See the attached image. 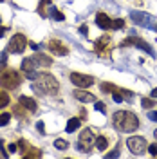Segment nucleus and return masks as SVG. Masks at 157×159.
<instances>
[{
    "label": "nucleus",
    "instance_id": "4be33fe9",
    "mask_svg": "<svg viewBox=\"0 0 157 159\" xmlns=\"http://www.w3.org/2000/svg\"><path fill=\"white\" fill-rule=\"evenodd\" d=\"M54 147H56L58 150H65L67 147H69V143H67L65 139H56V141H54Z\"/></svg>",
    "mask_w": 157,
    "mask_h": 159
},
{
    "label": "nucleus",
    "instance_id": "6ab92c4d",
    "mask_svg": "<svg viewBox=\"0 0 157 159\" xmlns=\"http://www.w3.org/2000/svg\"><path fill=\"white\" fill-rule=\"evenodd\" d=\"M107 145H108L107 138H103V136L96 138V143H94V147H96L98 150H105V148H107Z\"/></svg>",
    "mask_w": 157,
    "mask_h": 159
},
{
    "label": "nucleus",
    "instance_id": "58836bf2",
    "mask_svg": "<svg viewBox=\"0 0 157 159\" xmlns=\"http://www.w3.org/2000/svg\"><path fill=\"white\" fill-rule=\"evenodd\" d=\"M2 145H4V141H2V139H0V147H2Z\"/></svg>",
    "mask_w": 157,
    "mask_h": 159
},
{
    "label": "nucleus",
    "instance_id": "dca6fc26",
    "mask_svg": "<svg viewBox=\"0 0 157 159\" xmlns=\"http://www.w3.org/2000/svg\"><path fill=\"white\" fill-rule=\"evenodd\" d=\"M108 43H110V38L108 36H103V38H99L94 45H96V52L99 54H107V49H108Z\"/></svg>",
    "mask_w": 157,
    "mask_h": 159
},
{
    "label": "nucleus",
    "instance_id": "1a4fd4ad",
    "mask_svg": "<svg viewBox=\"0 0 157 159\" xmlns=\"http://www.w3.org/2000/svg\"><path fill=\"white\" fill-rule=\"evenodd\" d=\"M70 81L79 89H87L94 83V78H90L87 74H79V72H70Z\"/></svg>",
    "mask_w": 157,
    "mask_h": 159
},
{
    "label": "nucleus",
    "instance_id": "6e6552de",
    "mask_svg": "<svg viewBox=\"0 0 157 159\" xmlns=\"http://www.w3.org/2000/svg\"><path fill=\"white\" fill-rule=\"evenodd\" d=\"M18 150L22 152V156L25 159H38L42 157V150L34 148L33 145H29L27 141H24V139H20L18 141Z\"/></svg>",
    "mask_w": 157,
    "mask_h": 159
},
{
    "label": "nucleus",
    "instance_id": "f8f14e48",
    "mask_svg": "<svg viewBox=\"0 0 157 159\" xmlns=\"http://www.w3.org/2000/svg\"><path fill=\"white\" fill-rule=\"evenodd\" d=\"M74 98L79 99L81 103H94V101H96V96H94V94H90L87 90H81L79 87L74 90Z\"/></svg>",
    "mask_w": 157,
    "mask_h": 159
},
{
    "label": "nucleus",
    "instance_id": "ea45409f",
    "mask_svg": "<svg viewBox=\"0 0 157 159\" xmlns=\"http://www.w3.org/2000/svg\"><path fill=\"white\" fill-rule=\"evenodd\" d=\"M0 2H4V0H0Z\"/></svg>",
    "mask_w": 157,
    "mask_h": 159
},
{
    "label": "nucleus",
    "instance_id": "c9c22d12",
    "mask_svg": "<svg viewBox=\"0 0 157 159\" xmlns=\"http://www.w3.org/2000/svg\"><path fill=\"white\" fill-rule=\"evenodd\" d=\"M6 31H7V29H6V27H2V25H0V38H2L4 34H6Z\"/></svg>",
    "mask_w": 157,
    "mask_h": 159
},
{
    "label": "nucleus",
    "instance_id": "f3484780",
    "mask_svg": "<svg viewBox=\"0 0 157 159\" xmlns=\"http://www.w3.org/2000/svg\"><path fill=\"white\" fill-rule=\"evenodd\" d=\"M79 123H81V121H79V118H70L69 121H67V127H65V130L70 134V132H74V130L79 129Z\"/></svg>",
    "mask_w": 157,
    "mask_h": 159
},
{
    "label": "nucleus",
    "instance_id": "bb28decb",
    "mask_svg": "<svg viewBox=\"0 0 157 159\" xmlns=\"http://www.w3.org/2000/svg\"><path fill=\"white\" fill-rule=\"evenodd\" d=\"M94 109L98 110V112H105V110H107V109H105V105H103V103H99V101H98V103L94 101Z\"/></svg>",
    "mask_w": 157,
    "mask_h": 159
},
{
    "label": "nucleus",
    "instance_id": "72a5a7b5",
    "mask_svg": "<svg viewBox=\"0 0 157 159\" xmlns=\"http://www.w3.org/2000/svg\"><path fill=\"white\" fill-rule=\"evenodd\" d=\"M148 118L152 119V121H157V112H150V114H148Z\"/></svg>",
    "mask_w": 157,
    "mask_h": 159
},
{
    "label": "nucleus",
    "instance_id": "ddd939ff",
    "mask_svg": "<svg viewBox=\"0 0 157 159\" xmlns=\"http://www.w3.org/2000/svg\"><path fill=\"white\" fill-rule=\"evenodd\" d=\"M96 24H98V27H101V29H105V31L114 27V22L108 18L105 13H98L96 15Z\"/></svg>",
    "mask_w": 157,
    "mask_h": 159
},
{
    "label": "nucleus",
    "instance_id": "423d86ee",
    "mask_svg": "<svg viewBox=\"0 0 157 159\" xmlns=\"http://www.w3.org/2000/svg\"><path fill=\"white\" fill-rule=\"evenodd\" d=\"M96 143V138L92 134V130H83L79 134V139H78V150L81 152H90V148L94 147Z\"/></svg>",
    "mask_w": 157,
    "mask_h": 159
},
{
    "label": "nucleus",
    "instance_id": "cd10ccee",
    "mask_svg": "<svg viewBox=\"0 0 157 159\" xmlns=\"http://www.w3.org/2000/svg\"><path fill=\"white\" fill-rule=\"evenodd\" d=\"M148 152H150L152 156H157V143H154V145H148Z\"/></svg>",
    "mask_w": 157,
    "mask_h": 159
},
{
    "label": "nucleus",
    "instance_id": "9d476101",
    "mask_svg": "<svg viewBox=\"0 0 157 159\" xmlns=\"http://www.w3.org/2000/svg\"><path fill=\"white\" fill-rule=\"evenodd\" d=\"M121 45H136V47H139V49H145L148 52V54H152L154 56V49L148 45L145 40H141V38H137V36H132V38H127Z\"/></svg>",
    "mask_w": 157,
    "mask_h": 159
},
{
    "label": "nucleus",
    "instance_id": "4468645a",
    "mask_svg": "<svg viewBox=\"0 0 157 159\" xmlns=\"http://www.w3.org/2000/svg\"><path fill=\"white\" fill-rule=\"evenodd\" d=\"M31 60H33V63H34L36 67H51V65H52V60H51L49 56H45V54H42V52L31 56Z\"/></svg>",
    "mask_w": 157,
    "mask_h": 159
},
{
    "label": "nucleus",
    "instance_id": "c85d7f7f",
    "mask_svg": "<svg viewBox=\"0 0 157 159\" xmlns=\"http://www.w3.org/2000/svg\"><path fill=\"white\" fill-rule=\"evenodd\" d=\"M114 27H116V29H121V27H125V22H123V20H116V22H114Z\"/></svg>",
    "mask_w": 157,
    "mask_h": 159
},
{
    "label": "nucleus",
    "instance_id": "f704fd0d",
    "mask_svg": "<svg viewBox=\"0 0 157 159\" xmlns=\"http://www.w3.org/2000/svg\"><path fill=\"white\" fill-rule=\"evenodd\" d=\"M29 47H31V49H34V51H38V45H36L34 42H29Z\"/></svg>",
    "mask_w": 157,
    "mask_h": 159
},
{
    "label": "nucleus",
    "instance_id": "f257e3e1",
    "mask_svg": "<svg viewBox=\"0 0 157 159\" xmlns=\"http://www.w3.org/2000/svg\"><path fill=\"white\" fill-rule=\"evenodd\" d=\"M112 121L119 132H136L139 127V119L136 118V114L128 112V110H118L114 114Z\"/></svg>",
    "mask_w": 157,
    "mask_h": 159
},
{
    "label": "nucleus",
    "instance_id": "9b49d317",
    "mask_svg": "<svg viewBox=\"0 0 157 159\" xmlns=\"http://www.w3.org/2000/svg\"><path fill=\"white\" fill-rule=\"evenodd\" d=\"M47 47H49V51L52 52V54H56V56H65V54L69 52V49H67L60 40H51Z\"/></svg>",
    "mask_w": 157,
    "mask_h": 159
},
{
    "label": "nucleus",
    "instance_id": "39448f33",
    "mask_svg": "<svg viewBox=\"0 0 157 159\" xmlns=\"http://www.w3.org/2000/svg\"><path fill=\"white\" fill-rule=\"evenodd\" d=\"M127 147L132 154L139 156V154H143V152L148 148V143H146V139L141 138V136H132V138H128Z\"/></svg>",
    "mask_w": 157,
    "mask_h": 159
},
{
    "label": "nucleus",
    "instance_id": "c756f323",
    "mask_svg": "<svg viewBox=\"0 0 157 159\" xmlns=\"http://www.w3.org/2000/svg\"><path fill=\"white\" fill-rule=\"evenodd\" d=\"M7 150H9L11 154H13V152H16V150H18V143H16V145H15V143H11L9 147H7Z\"/></svg>",
    "mask_w": 157,
    "mask_h": 159
},
{
    "label": "nucleus",
    "instance_id": "aec40b11",
    "mask_svg": "<svg viewBox=\"0 0 157 159\" xmlns=\"http://www.w3.org/2000/svg\"><path fill=\"white\" fill-rule=\"evenodd\" d=\"M51 6V0H40V6H38V13L42 16H45L47 13H45V7H49Z\"/></svg>",
    "mask_w": 157,
    "mask_h": 159
},
{
    "label": "nucleus",
    "instance_id": "2f4dec72",
    "mask_svg": "<svg viewBox=\"0 0 157 159\" xmlns=\"http://www.w3.org/2000/svg\"><path fill=\"white\" fill-rule=\"evenodd\" d=\"M79 33L87 36V33H88V27H87V25H81V27H79Z\"/></svg>",
    "mask_w": 157,
    "mask_h": 159
},
{
    "label": "nucleus",
    "instance_id": "a211bd4d",
    "mask_svg": "<svg viewBox=\"0 0 157 159\" xmlns=\"http://www.w3.org/2000/svg\"><path fill=\"white\" fill-rule=\"evenodd\" d=\"M49 15H51V18L58 20V22H63V20H65L63 13H61V11H58L56 7H51V9H49Z\"/></svg>",
    "mask_w": 157,
    "mask_h": 159
},
{
    "label": "nucleus",
    "instance_id": "b1692460",
    "mask_svg": "<svg viewBox=\"0 0 157 159\" xmlns=\"http://www.w3.org/2000/svg\"><path fill=\"white\" fill-rule=\"evenodd\" d=\"M101 87H103L105 92H110V94H112L114 90H118V87H116V85H112V83H101Z\"/></svg>",
    "mask_w": 157,
    "mask_h": 159
},
{
    "label": "nucleus",
    "instance_id": "473e14b6",
    "mask_svg": "<svg viewBox=\"0 0 157 159\" xmlns=\"http://www.w3.org/2000/svg\"><path fill=\"white\" fill-rule=\"evenodd\" d=\"M36 127H38V130L42 132V134H43V130H45V125H43L42 121H38V125H36Z\"/></svg>",
    "mask_w": 157,
    "mask_h": 159
},
{
    "label": "nucleus",
    "instance_id": "412c9836",
    "mask_svg": "<svg viewBox=\"0 0 157 159\" xmlns=\"http://www.w3.org/2000/svg\"><path fill=\"white\" fill-rule=\"evenodd\" d=\"M7 103H9V96H7L4 90H0V109H4Z\"/></svg>",
    "mask_w": 157,
    "mask_h": 159
},
{
    "label": "nucleus",
    "instance_id": "7ed1b4c3",
    "mask_svg": "<svg viewBox=\"0 0 157 159\" xmlns=\"http://www.w3.org/2000/svg\"><path fill=\"white\" fill-rule=\"evenodd\" d=\"M20 83H22V76L15 69L0 70V85L4 89H16Z\"/></svg>",
    "mask_w": 157,
    "mask_h": 159
},
{
    "label": "nucleus",
    "instance_id": "a878e982",
    "mask_svg": "<svg viewBox=\"0 0 157 159\" xmlns=\"http://www.w3.org/2000/svg\"><path fill=\"white\" fill-rule=\"evenodd\" d=\"M11 116L9 114H0V127H4V125H7L9 123Z\"/></svg>",
    "mask_w": 157,
    "mask_h": 159
},
{
    "label": "nucleus",
    "instance_id": "0eeeda50",
    "mask_svg": "<svg viewBox=\"0 0 157 159\" xmlns=\"http://www.w3.org/2000/svg\"><path fill=\"white\" fill-rule=\"evenodd\" d=\"M25 47H27V40H25V36H24V34H15V36L9 40V43H7V52L20 54V52H24Z\"/></svg>",
    "mask_w": 157,
    "mask_h": 159
},
{
    "label": "nucleus",
    "instance_id": "4c0bfd02",
    "mask_svg": "<svg viewBox=\"0 0 157 159\" xmlns=\"http://www.w3.org/2000/svg\"><path fill=\"white\" fill-rule=\"evenodd\" d=\"M154 136H155V139H157V130H155V132H154Z\"/></svg>",
    "mask_w": 157,
    "mask_h": 159
},
{
    "label": "nucleus",
    "instance_id": "20e7f679",
    "mask_svg": "<svg viewBox=\"0 0 157 159\" xmlns=\"http://www.w3.org/2000/svg\"><path fill=\"white\" fill-rule=\"evenodd\" d=\"M130 18H132L134 24H137V25H143V27L157 31V22L154 20V16L148 15V13H143V11H130Z\"/></svg>",
    "mask_w": 157,
    "mask_h": 159
},
{
    "label": "nucleus",
    "instance_id": "f03ea898",
    "mask_svg": "<svg viewBox=\"0 0 157 159\" xmlns=\"http://www.w3.org/2000/svg\"><path fill=\"white\" fill-rule=\"evenodd\" d=\"M33 89L36 90L38 94H56L60 89V83L56 81V78L49 74V72H43V74H38L36 78L33 80Z\"/></svg>",
    "mask_w": 157,
    "mask_h": 159
},
{
    "label": "nucleus",
    "instance_id": "393cba45",
    "mask_svg": "<svg viewBox=\"0 0 157 159\" xmlns=\"http://www.w3.org/2000/svg\"><path fill=\"white\" fill-rule=\"evenodd\" d=\"M13 110H15V114H16V116H20V118H24V116L27 114V110L22 109V103H18V105H16V107H15Z\"/></svg>",
    "mask_w": 157,
    "mask_h": 159
},
{
    "label": "nucleus",
    "instance_id": "e433bc0d",
    "mask_svg": "<svg viewBox=\"0 0 157 159\" xmlns=\"http://www.w3.org/2000/svg\"><path fill=\"white\" fill-rule=\"evenodd\" d=\"M152 98H157V89L152 90Z\"/></svg>",
    "mask_w": 157,
    "mask_h": 159
},
{
    "label": "nucleus",
    "instance_id": "2eb2a0df",
    "mask_svg": "<svg viewBox=\"0 0 157 159\" xmlns=\"http://www.w3.org/2000/svg\"><path fill=\"white\" fill-rule=\"evenodd\" d=\"M20 103H22L24 109L29 110V112H36V109H38L36 101H34L33 98H27V96H20Z\"/></svg>",
    "mask_w": 157,
    "mask_h": 159
},
{
    "label": "nucleus",
    "instance_id": "5701e85b",
    "mask_svg": "<svg viewBox=\"0 0 157 159\" xmlns=\"http://www.w3.org/2000/svg\"><path fill=\"white\" fill-rule=\"evenodd\" d=\"M141 103H143V107H145V109H152V107L155 105V101H154L152 98H143Z\"/></svg>",
    "mask_w": 157,
    "mask_h": 159
},
{
    "label": "nucleus",
    "instance_id": "7c9ffc66",
    "mask_svg": "<svg viewBox=\"0 0 157 159\" xmlns=\"http://www.w3.org/2000/svg\"><path fill=\"white\" fill-rule=\"evenodd\" d=\"M119 156V150H112V152H108L107 157H118Z\"/></svg>",
    "mask_w": 157,
    "mask_h": 159
}]
</instances>
